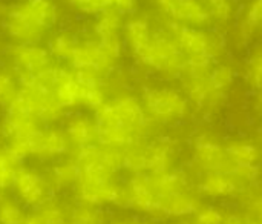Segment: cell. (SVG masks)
I'll return each instance as SVG.
<instances>
[{"instance_id": "6da1fadb", "label": "cell", "mask_w": 262, "mask_h": 224, "mask_svg": "<svg viewBox=\"0 0 262 224\" xmlns=\"http://www.w3.org/2000/svg\"><path fill=\"white\" fill-rule=\"evenodd\" d=\"M78 166L75 197L78 203L95 208L120 206L123 183L118 172L123 171V151L104 145H94L75 151Z\"/></svg>"}, {"instance_id": "7a4b0ae2", "label": "cell", "mask_w": 262, "mask_h": 224, "mask_svg": "<svg viewBox=\"0 0 262 224\" xmlns=\"http://www.w3.org/2000/svg\"><path fill=\"white\" fill-rule=\"evenodd\" d=\"M94 121L98 131V143L124 151L147 140L152 131L144 106L132 94H117L95 109Z\"/></svg>"}, {"instance_id": "3957f363", "label": "cell", "mask_w": 262, "mask_h": 224, "mask_svg": "<svg viewBox=\"0 0 262 224\" xmlns=\"http://www.w3.org/2000/svg\"><path fill=\"white\" fill-rule=\"evenodd\" d=\"M55 20L54 0H25L8 9L5 29L18 43H37Z\"/></svg>"}, {"instance_id": "277c9868", "label": "cell", "mask_w": 262, "mask_h": 224, "mask_svg": "<svg viewBox=\"0 0 262 224\" xmlns=\"http://www.w3.org/2000/svg\"><path fill=\"white\" fill-rule=\"evenodd\" d=\"M177 146L167 138L144 140L123 151V169L135 174H161L175 168Z\"/></svg>"}, {"instance_id": "5b68a950", "label": "cell", "mask_w": 262, "mask_h": 224, "mask_svg": "<svg viewBox=\"0 0 262 224\" xmlns=\"http://www.w3.org/2000/svg\"><path fill=\"white\" fill-rule=\"evenodd\" d=\"M121 57V42H103L97 37L80 42L77 38L66 63L72 71L89 72L100 78L107 75Z\"/></svg>"}, {"instance_id": "8992f818", "label": "cell", "mask_w": 262, "mask_h": 224, "mask_svg": "<svg viewBox=\"0 0 262 224\" xmlns=\"http://www.w3.org/2000/svg\"><path fill=\"white\" fill-rule=\"evenodd\" d=\"M134 55L147 69L167 77L183 75L187 62L173 38L160 32H152L150 40Z\"/></svg>"}, {"instance_id": "52a82bcc", "label": "cell", "mask_w": 262, "mask_h": 224, "mask_svg": "<svg viewBox=\"0 0 262 224\" xmlns=\"http://www.w3.org/2000/svg\"><path fill=\"white\" fill-rule=\"evenodd\" d=\"M141 103L152 125H175L181 121L189 111V101L186 95L181 91L169 86L144 88Z\"/></svg>"}, {"instance_id": "ba28073f", "label": "cell", "mask_w": 262, "mask_h": 224, "mask_svg": "<svg viewBox=\"0 0 262 224\" xmlns=\"http://www.w3.org/2000/svg\"><path fill=\"white\" fill-rule=\"evenodd\" d=\"M11 192L23 208L35 209L52 200L54 189L46 174L32 166H20Z\"/></svg>"}, {"instance_id": "9c48e42d", "label": "cell", "mask_w": 262, "mask_h": 224, "mask_svg": "<svg viewBox=\"0 0 262 224\" xmlns=\"http://www.w3.org/2000/svg\"><path fill=\"white\" fill-rule=\"evenodd\" d=\"M193 168L201 174L210 172H227L232 174L233 165L230 163L226 146L212 134H198L192 146Z\"/></svg>"}, {"instance_id": "30bf717a", "label": "cell", "mask_w": 262, "mask_h": 224, "mask_svg": "<svg viewBox=\"0 0 262 224\" xmlns=\"http://www.w3.org/2000/svg\"><path fill=\"white\" fill-rule=\"evenodd\" d=\"M169 32L178 48L183 51L186 58H198L215 62L220 55V45L218 42L206 34L204 31L189 28L178 23H169Z\"/></svg>"}, {"instance_id": "8fae6325", "label": "cell", "mask_w": 262, "mask_h": 224, "mask_svg": "<svg viewBox=\"0 0 262 224\" xmlns=\"http://www.w3.org/2000/svg\"><path fill=\"white\" fill-rule=\"evenodd\" d=\"M118 208L129 209L140 215L157 217L158 198L154 192L149 175L135 174L129 177V180L123 185V192Z\"/></svg>"}, {"instance_id": "7c38bea8", "label": "cell", "mask_w": 262, "mask_h": 224, "mask_svg": "<svg viewBox=\"0 0 262 224\" xmlns=\"http://www.w3.org/2000/svg\"><path fill=\"white\" fill-rule=\"evenodd\" d=\"M11 63L18 82L34 78L51 68L52 55L37 43H18L11 49Z\"/></svg>"}, {"instance_id": "4fadbf2b", "label": "cell", "mask_w": 262, "mask_h": 224, "mask_svg": "<svg viewBox=\"0 0 262 224\" xmlns=\"http://www.w3.org/2000/svg\"><path fill=\"white\" fill-rule=\"evenodd\" d=\"M71 145L63 129L55 126H43L31 141V158L38 161L55 163L66 158L71 152Z\"/></svg>"}, {"instance_id": "5bb4252c", "label": "cell", "mask_w": 262, "mask_h": 224, "mask_svg": "<svg viewBox=\"0 0 262 224\" xmlns=\"http://www.w3.org/2000/svg\"><path fill=\"white\" fill-rule=\"evenodd\" d=\"M246 188L227 172L201 174L195 183V192L201 198L209 200H230L241 195Z\"/></svg>"}, {"instance_id": "9a60e30c", "label": "cell", "mask_w": 262, "mask_h": 224, "mask_svg": "<svg viewBox=\"0 0 262 224\" xmlns=\"http://www.w3.org/2000/svg\"><path fill=\"white\" fill-rule=\"evenodd\" d=\"M201 197L195 192V189L189 188L167 197L158 200L157 217L160 218H172V220H184L192 218L193 214L201 206Z\"/></svg>"}, {"instance_id": "2e32d148", "label": "cell", "mask_w": 262, "mask_h": 224, "mask_svg": "<svg viewBox=\"0 0 262 224\" xmlns=\"http://www.w3.org/2000/svg\"><path fill=\"white\" fill-rule=\"evenodd\" d=\"M63 132L75 151L98 145V131L94 121V117L84 114L69 115L64 121Z\"/></svg>"}, {"instance_id": "e0dca14e", "label": "cell", "mask_w": 262, "mask_h": 224, "mask_svg": "<svg viewBox=\"0 0 262 224\" xmlns=\"http://www.w3.org/2000/svg\"><path fill=\"white\" fill-rule=\"evenodd\" d=\"M158 8L175 20L203 25L209 22L210 12L198 0H155Z\"/></svg>"}, {"instance_id": "ac0fdd59", "label": "cell", "mask_w": 262, "mask_h": 224, "mask_svg": "<svg viewBox=\"0 0 262 224\" xmlns=\"http://www.w3.org/2000/svg\"><path fill=\"white\" fill-rule=\"evenodd\" d=\"M184 95L187 101L198 109H213L226 97L212 88L207 77L203 78L184 77Z\"/></svg>"}, {"instance_id": "d6986e66", "label": "cell", "mask_w": 262, "mask_h": 224, "mask_svg": "<svg viewBox=\"0 0 262 224\" xmlns=\"http://www.w3.org/2000/svg\"><path fill=\"white\" fill-rule=\"evenodd\" d=\"M227 157L233 168H261L262 148L246 138H233L224 143Z\"/></svg>"}, {"instance_id": "ffe728a7", "label": "cell", "mask_w": 262, "mask_h": 224, "mask_svg": "<svg viewBox=\"0 0 262 224\" xmlns=\"http://www.w3.org/2000/svg\"><path fill=\"white\" fill-rule=\"evenodd\" d=\"M149 178H150L154 192H155L158 200L163 198V197H167L170 194H175V192L192 188L189 175L184 171L177 169V168H173L170 171H166V172H161V174L149 175Z\"/></svg>"}, {"instance_id": "44dd1931", "label": "cell", "mask_w": 262, "mask_h": 224, "mask_svg": "<svg viewBox=\"0 0 262 224\" xmlns=\"http://www.w3.org/2000/svg\"><path fill=\"white\" fill-rule=\"evenodd\" d=\"M49 183L54 191L74 189L78 180V166L74 158H61L52 165L48 174Z\"/></svg>"}, {"instance_id": "7402d4cb", "label": "cell", "mask_w": 262, "mask_h": 224, "mask_svg": "<svg viewBox=\"0 0 262 224\" xmlns=\"http://www.w3.org/2000/svg\"><path fill=\"white\" fill-rule=\"evenodd\" d=\"M23 224H69L68 209L61 203L49 200L40 208L26 212Z\"/></svg>"}, {"instance_id": "603a6c76", "label": "cell", "mask_w": 262, "mask_h": 224, "mask_svg": "<svg viewBox=\"0 0 262 224\" xmlns=\"http://www.w3.org/2000/svg\"><path fill=\"white\" fill-rule=\"evenodd\" d=\"M69 3L86 14H101L111 9L126 14L135 9V0H69Z\"/></svg>"}, {"instance_id": "cb8c5ba5", "label": "cell", "mask_w": 262, "mask_h": 224, "mask_svg": "<svg viewBox=\"0 0 262 224\" xmlns=\"http://www.w3.org/2000/svg\"><path fill=\"white\" fill-rule=\"evenodd\" d=\"M20 160L6 146H0V198L11 191L14 178L20 169Z\"/></svg>"}, {"instance_id": "d4e9b609", "label": "cell", "mask_w": 262, "mask_h": 224, "mask_svg": "<svg viewBox=\"0 0 262 224\" xmlns=\"http://www.w3.org/2000/svg\"><path fill=\"white\" fill-rule=\"evenodd\" d=\"M126 40L129 43V48L134 54H137L152 37V31L149 28V23L143 18H132L124 26Z\"/></svg>"}, {"instance_id": "484cf974", "label": "cell", "mask_w": 262, "mask_h": 224, "mask_svg": "<svg viewBox=\"0 0 262 224\" xmlns=\"http://www.w3.org/2000/svg\"><path fill=\"white\" fill-rule=\"evenodd\" d=\"M120 15L117 11L101 12L95 25V37L103 42H118L120 40Z\"/></svg>"}, {"instance_id": "4316f807", "label": "cell", "mask_w": 262, "mask_h": 224, "mask_svg": "<svg viewBox=\"0 0 262 224\" xmlns=\"http://www.w3.org/2000/svg\"><path fill=\"white\" fill-rule=\"evenodd\" d=\"M68 220L69 224H104V214L100 208L77 203L68 209Z\"/></svg>"}, {"instance_id": "83f0119b", "label": "cell", "mask_w": 262, "mask_h": 224, "mask_svg": "<svg viewBox=\"0 0 262 224\" xmlns=\"http://www.w3.org/2000/svg\"><path fill=\"white\" fill-rule=\"evenodd\" d=\"M207 80L215 91L226 95V92L232 88L235 82V71L229 65H218L212 68L207 75Z\"/></svg>"}, {"instance_id": "f1b7e54d", "label": "cell", "mask_w": 262, "mask_h": 224, "mask_svg": "<svg viewBox=\"0 0 262 224\" xmlns=\"http://www.w3.org/2000/svg\"><path fill=\"white\" fill-rule=\"evenodd\" d=\"M25 208L12 197L0 198V224H23Z\"/></svg>"}, {"instance_id": "f546056e", "label": "cell", "mask_w": 262, "mask_h": 224, "mask_svg": "<svg viewBox=\"0 0 262 224\" xmlns=\"http://www.w3.org/2000/svg\"><path fill=\"white\" fill-rule=\"evenodd\" d=\"M20 91L18 80L6 69H0V108L8 109Z\"/></svg>"}, {"instance_id": "4dcf8cb0", "label": "cell", "mask_w": 262, "mask_h": 224, "mask_svg": "<svg viewBox=\"0 0 262 224\" xmlns=\"http://www.w3.org/2000/svg\"><path fill=\"white\" fill-rule=\"evenodd\" d=\"M227 215L218 205H201L190 220L192 224H224Z\"/></svg>"}, {"instance_id": "1f68e13d", "label": "cell", "mask_w": 262, "mask_h": 224, "mask_svg": "<svg viewBox=\"0 0 262 224\" xmlns=\"http://www.w3.org/2000/svg\"><path fill=\"white\" fill-rule=\"evenodd\" d=\"M246 82L250 85L253 89H262V49L255 51L247 63H246V72H244Z\"/></svg>"}, {"instance_id": "d6a6232c", "label": "cell", "mask_w": 262, "mask_h": 224, "mask_svg": "<svg viewBox=\"0 0 262 224\" xmlns=\"http://www.w3.org/2000/svg\"><path fill=\"white\" fill-rule=\"evenodd\" d=\"M209 6V12L218 17L220 20H227L232 15V6L229 0H206Z\"/></svg>"}, {"instance_id": "836d02e7", "label": "cell", "mask_w": 262, "mask_h": 224, "mask_svg": "<svg viewBox=\"0 0 262 224\" xmlns=\"http://www.w3.org/2000/svg\"><path fill=\"white\" fill-rule=\"evenodd\" d=\"M262 25V0H255L253 5L249 9L247 18H246V26L249 31L258 28Z\"/></svg>"}, {"instance_id": "e575fe53", "label": "cell", "mask_w": 262, "mask_h": 224, "mask_svg": "<svg viewBox=\"0 0 262 224\" xmlns=\"http://www.w3.org/2000/svg\"><path fill=\"white\" fill-rule=\"evenodd\" d=\"M247 215L256 221L262 224V194H253L249 201H247Z\"/></svg>"}, {"instance_id": "d590c367", "label": "cell", "mask_w": 262, "mask_h": 224, "mask_svg": "<svg viewBox=\"0 0 262 224\" xmlns=\"http://www.w3.org/2000/svg\"><path fill=\"white\" fill-rule=\"evenodd\" d=\"M255 221L249 215H238V214H230L227 215L224 224H253Z\"/></svg>"}, {"instance_id": "8d00e7d4", "label": "cell", "mask_w": 262, "mask_h": 224, "mask_svg": "<svg viewBox=\"0 0 262 224\" xmlns=\"http://www.w3.org/2000/svg\"><path fill=\"white\" fill-rule=\"evenodd\" d=\"M111 224H149L144 220H138V218H118Z\"/></svg>"}, {"instance_id": "74e56055", "label": "cell", "mask_w": 262, "mask_h": 224, "mask_svg": "<svg viewBox=\"0 0 262 224\" xmlns=\"http://www.w3.org/2000/svg\"><path fill=\"white\" fill-rule=\"evenodd\" d=\"M253 224H258V223H256V221H255V223H253Z\"/></svg>"}, {"instance_id": "f35d334b", "label": "cell", "mask_w": 262, "mask_h": 224, "mask_svg": "<svg viewBox=\"0 0 262 224\" xmlns=\"http://www.w3.org/2000/svg\"><path fill=\"white\" fill-rule=\"evenodd\" d=\"M261 91H262V89H261Z\"/></svg>"}, {"instance_id": "ab89813d", "label": "cell", "mask_w": 262, "mask_h": 224, "mask_svg": "<svg viewBox=\"0 0 262 224\" xmlns=\"http://www.w3.org/2000/svg\"><path fill=\"white\" fill-rule=\"evenodd\" d=\"M261 148H262V146H261Z\"/></svg>"}]
</instances>
